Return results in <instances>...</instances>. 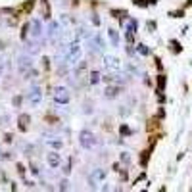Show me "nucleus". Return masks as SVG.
<instances>
[{
    "instance_id": "nucleus-19",
    "label": "nucleus",
    "mask_w": 192,
    "mask_h": 192,
    "mask_svg": "<svg viewBox=\"0 0 192 192\" xmlns=\"http://www.w3.org/2000/svg\"><path fill=\"white\" fill-rule=\"evenodd\" d=\"M108 37L111 40V46H119V42H121V37H119V33L115 29H108Z\"/></svg>"
},
{
    "instance_id": "nucleus-6",
    "label": "nucleus",
    "mask_w": 192,
    "mask_h": 192,
    "mask_svg": "<svg viewBox=\"0 0 192 192\" xmlns=\"http://www.w3.org/2000/svg\"><path fill=\"white\" fill-rule=\"evenodd\" d=\"M44 31H42V23L40 19H31V31H29V39L31 40H40Z\"/></svg>"
},
{
    "instance_id": "nucleus-7",
    "label": "nucleus",
    "mask_w": 192,
    "mask_h": 192,
    "mask_svg": "<svg viewBox=\"0 0 192 192\" xmlns=\"http://www.w3.org/2000/svg\"><path fill=\"white\" fill-rule=\"evenodd\" d=\"M106 175H108V171H106V169H92V173L88 175V186L94 188L96 183H100V181L106 179Z\"/></svg>"
},
{
    "instance_id": "nucleus-38",
    "label": "nucleus",
    "mask_w": 192,
    "mask_h": 192,
    "mask_svg": "<svg viewBox=\"0 0 192 192\" xmlns=\"http://www.w3.org/2000/svg\"><path fill=\"white\" fill-rule=\"evenodd\" d=\"M12 140H13V134L12 133H6L4 134V142H6V144H12Z\"/></svg>"
},
{
    "instance_id": "nucleus-29",
    "label": "nucleus",
    "mask_w": 192,
    "mask_h": 192,
    "mask_svg": "<svg viewBox=\"0 0 192 192\" xmlns=\"http://www.w3.org/2000/svg\"><path fill=\"white\" fill-rule=\"evenodd\" d=\"M165 83H167L165 75H158V92H163V88H165Z\"/></svg>"
},
{
    "instance_id": "nucleus-21",
    "label": "nucleus",
    "mask_w": 192,
    "mask_h": 192,
    "mask_svg": "<svg viewBox=\"0 0 192 192\" xmlns=\"http://www.w3.org/2000/svg\"><path fill=\"white\" fill-rule=\"evenodd\" d=\"M100 81H102L100 71H90V73H88V85H98Z\"/></svg>"
},
{
    "instance_id": "nucleus-31",
    "label": "nucleus",
    "mask_w": 192,
    "mask_h": 192,
    "mask_svg": "<svg viewBox=\"0 0 192 192\" xmlns=\"http://www.w3.org/2000/svg\"><path fill=\"white\" fill-rule=\"evenodd\" d=\"M119 133H121L123 137H129V134H133V131H131L127 125H119Z\"/></svg>"
},
{
    "instance_id": "nucleus-15",
    "label": "nucleus",
    "mask_w": 192,
    "mask_h": 192,
    "mask_svg": "<svg viewBox=\"0 0 192 192\" xmlns=\"http://www.w3.org/2000/svg\"><path fill=\"white\" fill-rule=\"evenodd\" d=\"M40 12H42V19L50 21L52 12H50V2H48V0H40Z\"/></svg>"
},
{
    "instance_id": "nucleus-8",
    "label": "nucleus",
    "mask_w": 192,
    "mask_h": 192,
    "mask_svg": "<svg viewBox=\"0 0 192 192\" xmlns=\"http://www.w3.org/2000/svg\"><path fill=\"white\" fill-rule=\"evenodd\" d=\"M25 100H27V104L29 106H39L40 102H42V90L40 88H33V90H29L27 92V96H25Z\"/></svg>"
},
{
    "instance_id": "nucleus-1",
    "label": "nucleus",
    "mask_w": 192,
    "mask_h": 192,
    "mask_svg": "<svg viewBox=\"0 0 192 192\" xmlns=\"http://www.w3.org/2000/svg\"><path fill=\"white\" fill-rule=\"evenodd\" d=\"M81 44L79 42H71V44H67V54H66V62L69 63V66H75L77 62L81 60Z\"/></svg>"
},
{
    "instance_id": "nucleus-4",
    "label": "nucleus",
    "mask_w": 192,
    "mask_h": 192,
    "mask_svg": "<svg viewBox=\"0 0 192 192\" xmlns=\"http://www.w3.org/2000/svg\"><path fill=\"white\" fill-rule=\"evenodd\" d=\"M69 100H71V92L67 87H56L54 88V102L56 104L66 106V104H69Z\"/></svg>"
},
{
    "instance_id": "nucleus-49",
    "label": "nucleus",
    "mask_w": 192,
    "mask_h": 192,
    "mask_svg": "<svg viewBox=\"0 0 192 192\" xmlns=\"http://www.w3.org/2000/svg\"><path fill=\"white\" fill-rule=\"evenodd\" d=\"M156 66H158V69H161V67H163V66H161V60H160V58H156Z\"/></svg>"
},
{
    "instance_id": "nucleus-44",
    "label": "nucleus",
    "mask_w": 192,
    "mask_h": 192,
    "mask_svg": "<svg viewBox=\"0 0 192 192\" xmlns=\"http://www.w3.org/2000/svg\"><path fill=\"white\" fill-rule=\"evenodd\" d=\"M31 173H33V175H39V167L35 165V163H31Z\"/></svg>"
},
{
    "instance_id": "nucleus-32",
    "label": "nucleus",
    "mask_w": 192,
    "mask_h": 192,
    "mask_svg": "<svg viewBox=\"0 0 192 192\" xmlns=\"http://www.w3.org/2000/svg\"><path fill=\"white\" fill-rule=\"evenodd\" d=\"M160 127V123H158V119H152V121H148V125H146V129L148 131H154V129H158Z\"/></svg>"
},
{
    "instance_id": "nucleus-23",
    "label": "nucleus",
    "mask_w": 192,
    "mask_h": 192,
    "mask_svg": "<svg viewBox=\"0 0 192 192\" xmlns=\"http://www.w3.org/2000/svg\"><path fill=\"white\" fill-rule=\"evenodd\" d=\"M29 31H31V21H27V23H23V27H21V40L29 39Z\"/></svg>"
},
{
    "instance_id": "nucleus-40",
    "label": "nucleus",
    "mask_w": 192,
    "mask_h": 192,
    "mask_svg": "<svg viewBox=\"0 0 192 192\" xmlns=\"http://www.w3.org/2000/svg\"><path fill=\"white\" fill-rule=\"evenodd\" d=\"M83 111H85V113H88V115H90V113L94 111V108H92V104L88 102V104H85V110H83Z\"/></svg>"
},
{
    "instance_id": "nucleus-22",
    "label": "nucleus",
    "mask_w": 192,
    "mask_h": 192,
    "mask_svg": "<svg viewBox=\"0 0 192 192\" xmlns=\"http://www.w3.org/2000/svg\"><path fill=\"white\" fill-rule=\"evenodd\" d=\"M169 50H171L173 54H179V52H183V46H181V42L179 40H169Z\"/></svg>"
},
{
    "instance_id": "nucleus-11",
    "label": "nucleus",
    "mask_w": 192,
    "mask_h": 192,
    "mask_svg": "<svg viewBox=\"0 0 192 192\" xmlns=\"http://www.w3.org/2000/svg\"><path fill=\"white\" fill-rule=\"evenodd\" d=\"M46 161H48V165H50V167L58 169L62 165V156L58 154V150H52V152L46 154Z\"/></svg>"
},
{
    "instance_id": "nucleus-45",
    "label": "nucleus",
    "mask_w": 192,
    "mask_h": 192,
    "mask_svg": "<svg viewBox=\"0 0 192 192\" xmlns=\"http://www.w3.org/2000/svg\"><path fill=\"white\" fill-rule=\"evenodd\" d=\"M4 67H6V60H0V75L4 73Z\"/></svg>"
},
{
    "instance_id": "nucleus-12",
    "label": "nucleus",
    "mask_w": 192,
    "mask_h": 192,
    "mask_svg": "<svg viewBox=\"0 0 192 192\" xmlns=\"http://www.w3.org/2000/svg\"><path fill=\"white\" fill-rule=\"evenodd\" d=\"M121 92H123V88L119 87V85H110V87H106V90H104V98L113 100V98H117Z\"/></svg>"
},
{
    "instance_id": "nucleus-18",
    "label": "nucleus",
    "mask_w": 192,
    "mask_h": 192,
    "mask_svg": "<svg viewBox=\"0 0 192 192\" xmlns=\"http://www.w3.org/2000/svg\"><path fill=\"white\" fill-rule=\"evenodd\" d=\"M25 50H29V54H37V52H39V40L27 39V40H25Z\"/></svg>"
},
{
    "instance_id": "nucleus-16",
    "label": "nucleus",
    "mask_w": 192,
    "mask_h": 192,
    "mask_svg": "<svg viewBox=\"0 0 192 192\" xmlns=\"http://www.w3.org/2000/svg\"><path fill=\"white\" fill-rule=\"evenodd\" d=\"M110 13H111L113 19L119 21V23H125V21H127V16H129V13H127V10H111Z\"/></svg>"
},
{
    "instance_id": "nucleus-47",
    "label": "nucleus",
    "mask_w": 192,
    "mask_h": 192,
    "mask_svg": "<svg viewBox=\"0 0 192 192\" xmlns=\"http://www.w3.org/2000/svg\"><path fill=\"white\" fill-rule=\"evenodd\" d=\"M25 186H27V188H33V186H35V183H33V181H27V179H25Z\"/></svg>"
},
{
    "instance_id": "nucleus-2",
    "label": "nucleus",
    "mask_w": 192,
    "mask_h": 192,
    "mask_svg": "<svg viewBox=\"0 0 192 192\" xmlns=\"http://www.w3.org/2000/svg\"><path fill=\"white\" fill-rule=\"evenodd\" d=\"M79 144H81V148H85V150H92V148L96 146V137L90 131L83 129L79 133Z\"/></svg>"
},
{
    "instance_id": "nucleus-28",
    "label": "nucleus",
    "mask_w": 192,
    "mask_h": 192,
    "mask_svg": "<svg viewBox=\"0 0 192 192\" xmlns=\"http://www.w3.org/2000/svg\"><path fill=\"white\" fill-rule=\"evenodd\" d=\"M150 152H152V148H150V150H144V152H142V156H140V165H142V167H146L148 158H150Z\"/></svg>"
},
{
    "instance_id": "nucleus-41",
    "label": "nucleus",
    "mask_w": 192,
    "mask_h": 192,
    "mask_svg": "<svg viewBox=\"0 0 192 192\" xmlns=\"http://www.w3.org/2000/svg\"><path fill=\"white\" fill-rule=\"evenodd\" d=\"M4 125H8V115H2V117H0V127H4Z\"/></svg>"
},
{
    "instance_id": "nucleus-20",
    "label": "nucleus",
    "mask_w": 192,
    "mask_h": 192,
    "mask_svg": "<svg viewBox=\"0 0 192 192\" xmlns=\"http://www.w3.org/2000/svg\"><path fill=\"white\" fill-rule=\"evenodd\" d=\"M158 2H160V0H133V4L138 6V8H148V6H154Z\"/></svg>"
},
{
    "instance_id": "nucleus-39",
    "label": "nucleus",
    "mask_w": 192,
    "mask_h": 192,
    "mask_svg": "<svg viewBox=\"0 0 192 192\" xmlns=\"http://www.w3.org/2000/svg\"><path fill=\"white\" fill-rule=\"evenodd\" d=\"M16 167H17V173H19L21 177H25V165H23V163H17Z\"/></svg>"
},
{
    "instance_id": "nucleus-33",
    "label": "nucleus",
    "mask_w": 192,
    "mask_h": 192,
    "mask_svg": "<svg viewBox=\"0 0 192 192\" xmlns=\"http://www.w3.org/2000/svg\"><path fill=\"white\" fill-rule=\"evenodd\" d=\"M119 160H121L123 163H131V156H129V152H121V154H119Z\"/></svg>"
},
{
    "instance_id": "nucleus-34",
    "label": "nucleus",
    "mask_w": 192,
    "mask_h": 192,
    "mask_svg": "<svg viewBox=\"0 0 192 192\" xmlns=\"http://www.w3.org/2000/svg\"><path fill=\"white\" fill-rule=\"evenodd\" d=\"M42 69H44V71H48V69H50V58H46V56H42Z\"/></svg>"
},
{
    "instance_id": "nucleus-27",
    "label": "nucleus",
    "mask_w": 192,
    "mask_h": 192,
    "mask_svg": "<svg viewBox=\"0 0 192 192\" xmlns=\"http://www.w3.org/2000/svg\"><path fill=\"white\" fill-rule=\"evenodd\" d=\"M137 52L140 56H150V48H148L146 44H137Z\"/></svg>"
},
{
    "instance_id": "nucleus-35",
    "label": "nucleus",
    "mask_w": 192,
    "mask_h": 192,
    "mask_svg": "<svg viewBox=\"0 0 192 192\" xmlns=\"http://www.w3.org/2000/svg\"><path fill=\"white\" fill-rule=\"evenodd\" d=\"M156 27H158V25H156V21L152 19V21H146V29H148V33H154L156 31Z\"/></svg>"
},
{
    "instance_id": "nucleus-3",
    "label": "nucleus",
    "mask_w": 192,
    "mask_h": 192,
    "mask_svg": "<svg viewBox=\"0 0 192 192\" xmlns=\"http://www.w3.org/2000/svg\"><path fill=\"white\" fill-rule=\"evenodd\" d=\"M102 63H104V69H106V71H110V73H115V71H119V69H121V60H119L117 56L104 54Z\"/></svg>"
},
{
    "instance_id": "nucleus-30",
    "label": "nucleus",
    "mask_w": 192,
    "mask_h": 192,
    "mask_svg": "<svg viewBox=\"0 0 192 192\" xmlns=\"http://www.w3.org/2000/svg\"><path fill=\"white\" fill-rule=\"evenodd\" d=\"M44 119H46V121L48 123H60V117H56V115H52V113H46V115H44Z\"/></svg>"
},
{
    "instance_id": "nucleus-50",
    "label": "nucleus",
    "mask_w": 192,
    "mask_h": 192,
    "mask_svg": "<svg viewBox=\"0 0 192 192\" xmlns=\"http://www.w3.org/2000/svg\"><path fill=\"white\" fill-rule=\"evenodd\" d=\"M2 48H4V42H2V40H0V50H2Z\"/></svg>"
},
{
    "instance_id": "nucleus-36",
    "label": "nucleus",
    "mask_w": 192,
    "mask_h": 192,
    "mask_svg": "<svg viewBox=\"0 0 192 192\" xmlns=\"http://www.w3.org/2000/svg\"><path fill=\"white\" fill-rule=\"evenodd\" d=\"M58 188H60V190H69V183H67V179H63V181H60V184H58Z\"/></svg>"
},
{
    "instance_id": "nucleus-14",
    "label": "nucleus",
    "mask_w": 192,
    "mask_h": 192,
    "mask_svg": "<svg viewBox=\"0 0 192 192\" xmlns=\"http://www.w3.org/2000/svg\"><path fill=\"white\" fill-rule=\"evenodd\" d=\"M29 123H31V115H27V113H19L17 117V127L21 133H27V129H29Z\"/></svg>"
},
{
    "instance_id": "nucleus-25",
    "label": "nucleus",
    "mask_w": 192,
    "mask_h": 192,
    "mask_svg": "<svg viewBox=\"0 0 192 192\" xmlns=\"http://www.w3.org/2000/svg\"><path fill=\"white\" fill-rule=\"evenodd\" d=\"M71 165H73V158H67V160H66V163L62 165L63 175H69V173H71Z\"/></svg>"
},
{
    "instance_id": "nucleus-9",
    "label": "nucleus",
    "mask_w": 192,
    "mask_h": 192,
    "mask_svg": "<svg viewBox=\"0 0 192 192\" xmlns=\"http://www.w3.org/2000/svg\"><path fill=\"white\" fill-rule=\"evenodd\" d=\"M137 27H138V21L137 19H127V29H125V40L133 44L134 40V33H137Z\"/></svg>"
},
{
    "instance_id": "nucleus-26",
    "label": "nucleus",
    "mask_w": 192,
    "mask_h": 192,
    "mask_svg": "<svg viewBox=\"0 0 192 192\" xmlns=\"http://www.w3.org/2000/svg\"><path fill=\"white\" fill-rule=\"evenodd\" d=\"M23 100H25V96H21V94H16L12 98V106L13 108H21V104H23Z\"/></svg>"
},
{
    "instance_id": "nucleus-48",
    "label": "nucleus",
    "mask_w": 192,
    "mask_h": 192,
    "mask_svg": "<svg viewBox=\"0 0 192 192\" xmlns=\"http://www.w3.org/2000/svg\"><path fill=\"white\" fill-rule=\"evenodd\" d=\"M129 113V110H127V106H121V115H127Z\"/></svg>"
},
{
    "instance_id": "nucleus-5",
    "label": "nucleus",
    "mask_w": 192,
    "mask_h": 192,
    "mask_svg": "<svg viewBox=\"0 0 192 192\" xmlns=\"http://www.w3.org/2000/svg\"><path fill=\"white\" fill-rule=\"evenodd\" d=\"M62 31H63L62 23H58V21H50V23H48V29H46V37L50 40L62 39Z\"/></svg>"
},
{
    "instance_id": "nucleus-42",
    "label": "nucleus",
    "mask_w": 192,
    "mask_h": 192,
    "mask_svg": "<svg viewBox=\"0 0 192 192\" xmlns=\"http://www.w3.org/2000/svg\"><path fill=\"white\" fill-rule=\"evenodd\" d=\"M2 158H4V160H12L13 154H12V152H2Z\"/></svg>"
},
{
    "instance_id": "nucleus-46",
    "label": "nucleus",
    "mask_w": 192,
    "mask_h": 192,
    "mask_svg": "<svg viewBox=\"0 0 192 192\" xmlns=\"http://www.w3.org/2000/svg\"><path fill=\"white\" fill-rule=\"evenodd\" d=\"M144 177H146V175H144V173H140V175H138V177H137V179H134V183H133V184H137V183H140V181H142V179H144Z\"/></svg>"
},
{
    "instance_id": "nucleus-13",
    "label": "nucleus",
    "mask_w": 192,
    "mask_h": 192,
    "mask_svg": "<svg viewBox=\"0 0 192 192\" xmlns=\"http://www.w3.org/2000/svg\"><path fill=\"white\" fill-rule=\"evenodd\" d=\"M44 137H48L46 133H44ZM44 144L50 146L52 150H62V148H63V140H60L58 137H48V138L44 140Z\"/></svg>"
},
{
    "instance_id": "nucleus-10",
    "label": "nucleus",
    "mask_w": 192,
    "mask_h": 192,
    "mask_svg": "<svg viewBox=\"0 0 192 192\" xmlns=\"http://www.w3.org/2000/svg\"><path fill=\"white\" fill-rule=\"evenodd\" d=\"M33 67V58L31 56H19L17 58V69H19V73H25L27 69H31Z\"/></svg>"
},
{
    "instance_id": "nucleus-43",
    "label": "nucleus",
    "mask_w": 192,
    "mask_h": 192,
    "mask_svg": "<svg viewBox=\"0 0 192 192\" xmlns=\"http://www.w3.org/2000/svg\"><path fill=\"white\" fill-rule=\"evenodd\" d=\"M92 23H94V25H100V19H98V16H96V13H92Z\"/></svg>"
},
{
    "instance_id": "nucleus-17",
    "label": "nucleus",
    "mask_w": 192,
    "mask_h": 192,
    "mask_svg": "<svg viewBox=\"0 0 192 192\" xmlns=\"http://www.w3.org/2000/svg\"><path fill=\"white\" fill-rule=\"evenodd\" d=\"M56 73L60 77H67L69 75V63L67 62H60L58 66H56Z\"/></svg>"
},
{
    "instance_id": "nucleus-37",
    "label": "nucleus",
    "mask_w": 192,
    "mask_h": 192,
    "mask_svg": "<svg viewBox=\"0 0 192 192\" xmlns=\"http://www.w3.org/2000/svg\"><path fill=\"white\" fill-rule=\"evenodd\" d=\"M169 16H171V17H183V16H184V12H183V10H177V12H169Z\"/></svg>"
},
{
    "instance_id": "nucleus-24",
    "label": "nucleus",
    "mask_w": 192,
    "mask_h": 192,
    "mask_svg": "<svg viewBox=\"0 0 192 192\" xmlns=\"http://www.w3.org/2000/svg\"><path fill=\"white\" fill-rule=\"evenodd\" d=\"M37 75H39V71L31 67V69H27L25 73H23V79H25V81H33V79H35V77H37Z\"/></svg>"
}]
</instances>
